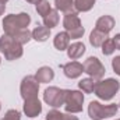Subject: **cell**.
<instances>
[{
  "label": "cell",
  "instance_id": "9a60e30c",
  "mask_svg": "<svg viewBox=\"0 0 120 120\" xmlns=\"http://www.w3.org/2000/svg\"><path fill=\"white\" fill-rule=\"evenodd\" d=\"M84 53H85V45L82 42H74L67 48V56L71 60L80 59Z\"/></svg>",
  "mask_w": 120,
  "mask_h": 120
},
{
  "label": "cell",
  "instance_id": "7402d4cb",
  "mask_svg": "<svg viewBox=\"0 0 120 120\" xmlns=\"http://www.w3.org/2000/svg\"><path fill=\"white\" fill-rule=\"evenodd\" d=\"M95 84H96V81L94 80V78H82L80 82H78V88L82 91V92H85V94H92L94 90H95Z\"/></svg>",
  "mask_w": 120,
  "mask_h": 120
},
{
  "label": "cell",
  "instance_id": "4dcf8cb0",
  "mask_svg": "<svg viewBox=\"0 0 120 120\" xmlns=\"http://www.w3.org/2000/svg\"><path fill=\"white\" fill-rule=\"evenodd\" d=\"M4 11H6V4L0 3V15H3V14H4Z\"/></svg>",
  "mask_w": 120,
  "mask_h": 120
},
{
  "label": "cell",
  "instance_id": "74e56055",
  "mask_svg": "<svg viewBox=\"0 0 120 120\" xmlns=\"http://www.w3.org/2000/svg\"><path fill=\"white\" fill-rule=\"evenodd\" d=\"M119 106H120V103H119Z\"/></svg>",
  "mask_w": 120,
  "mask_h": 120
},
{
  "label": "cell",
  "instance_id": "484cf974",
  "mask_svg": "<svg viewBox=\"0 0 120 120\" xmlns=\"http://www.w3.org/2000/svg\"><path fill=\"white\" fill-rule=\"evenodd\" d=\"M84 32H85L84 27H80V28H75V30L70 31V32H68V35H70V38H71V39H80V38H82Z\"/></svg>",
  "mask_w": 120,
  "mask_h": 120
},
{
  "label": "cell",
  "instance_id": "8d00e7d4",
  "mask_svg": "<svg viewBox=\"0 0 120 120\" xmlns=\"http://www.w3.org/2000/svg\"><path fill=\"white\" fill-rule=\"evenodd\" d=\"M116 120H120V119H116Z\"/></svg>",
  "mask_w": 120,
  "mask_h": 120
},
{
  "label": "cell",
  "instance_id": "f546056e",
  "mask_svg": "<svg viewBox=\"0 0 120 120\" xmlns=\"http://www.w3.org/2000/svg\"><path fill=\"white\" fill-rule=\"evenodd\" d=\"M113 42H115L116 49H117V50H120V34H116V35L113 36Z\"/></svg>",
  "mask_w": 120,
  "mask_h": 120
},
{
  "label": "cell",
  "instance_id": "277c9868",
  "mask_svg": "<svg viewBox=\"0 0 120 120\" xmlns=\"http://www.w3.org/2000/svg\"><path fill=\"white\" fill-rule=\"evenodd\" d=\"M119 106L116 103L112 105H102L98 101H92L88 105V116L92 120H103L108 117H112L117 113Z\"/></svg>",
  "mask_w": 120,
  "mask_h": 120
},
{
  "label": "cell",
  "instance_id": "5b68a950",
  "mask_svg": "<svg viewBox=\"0 0 120 120\" xmlns=\"http://www.w3.org/2000/svg\"><path fill=\"white\" fill-rule=\"evenodd\" d=\"M82 103H84V94L81 91L67 90V96L64 102V109L67 113H80L82 112Z\"/></svg>",
  "mask_w": 120,
  "mask_h": 120
},
{
  "label": "cell",
  "instance_id": "8fae6325",
  "mask_svg": "<svg viewBox=\"0 0 120 120\" xmlns=\"http://www.w3.org/2000/svg\"><path fill=\"white\" fill-rule=\"evenodd\" d=\"M63 27H64V30L67 31V32L75 30V28L82 27V25H81V20H80V17H78V13H77V11L67 13V14L64 15V18H63Z\"/></svg>",
  "mask_w": 120,
  "mask_h": 120
},
{
  "label": "cell",
  "instance_id": "d590c367",
  "mask_svg": "<svg viewBox=\"0 0 120 120\" xmlns=\"http://www.w3.org/2000/svg\"><path fill=\"white\" fill-rule=\"evenodd\" d=\"M0 63H1V57H0Z\"/></svg>",
  "mask_w": 120,
  "mask_h": 120
},
{
  "label": "cell",
  "instance_id": "cb8c5ba5",
  "mask_svg": "<svg viewBox=\"0 0 120 120\" xmlns=\"http://www.w3.org/2000/svg\"><path fill=\"white\" fill-rule=\"evenodd\" d=\"M102 53L105 55V56H110L115 50H116V46H115V42H113V39H110V38H108L103 43H102Z\"/></svg>",
  "mask_w": 120,
  "mask_h": 120
},
{
  "label": "cell",
  "instance_id": "ac0fdd59",
  "mask_svg": "<svg viewBox=\"0 0 120 120\" xmlns=\"http://www.w3.org/2000/svg\"><path fill=\"white\" fill-rule=\"evenodd\" d=\"M59 13H57V10H50V13L46 15V17H43V25L45 27H48L49 30H52V28H55L57 24H59Z\"/></svg>",
  "mask_w": 120,
  "mask_h": 120
},
{
  "label": "cell",
  "instance_id": "8992f818",
  "mask_svg": "<svg viewBox=\"0 0 120 120\" xmlns=\"http://www.w3.org/2000/svg\"><path fill=\"white\" fill-rule=\"evenodd\" d=\"M66 96H67V90H61L57 87H49L43 92V101L55 109L64 105Z\"/></svg>",
  "mask_w": 120,
  "mask_h": 120
},
{
  "label": "cell",
  "instance_id": "f1b7e54d",
  "mask_svg": "<svg viewBox=\"0 0 120 120\" xmlns=\"http://www.w3.org/2000/svg\"><path fill=\"white\" fill-rule=\"evenodd\" d=\"M60 120H78V117L74 116L73 113H63V116H61Z\"/></svg>",
  "mask_w": 120,
  "mask_h": 120
},
{
  "label": "cell",
  "instance_id": "2e32d148",
  "mask_svg": "<svg viewBox=\"0 0 120 120\" xmlns=\"http://www.w3.org/2000/svg\"><path fill=\"white\" fill-rule=\"evenodd\" d=\"M108 38H109V34L102 32V31H99V30L95 28L90 35V43L94 46V48H101L102 43H103Z\"/></svg>",
  "mask_w": 120,
  "mask_h": 120
},
{
  "label": "cell",
  "instance_id": "4fadbf2b",
  "mask_svg": "<svg viewBox=\"0 0 120 120\" xmlns=\"http://www.w3.org/2000/svg\"><path fill=\"white\" fill-rule=\"evenodd\" d=\"M115 24H116V21H115V18H113L112 15H102V17H99V18L96 20L95 28L99 30V31H102V32L109 34L110 31L115 28Z\"/></svg>",
  "mask_w": 120,
  "mask_h": 120
},
{
  "label": "cell",
  "instance_id": "6da1fadb",
  "mask_svg": "<svg viewBox=\"0 0 120 120\" xmlns=\"http://www.w3.org/2000/svg\"><path fill=\"white\" fill-rule=\"evenodd\" d=\"M3 31L6 35H15L18 31L27 30L31 24V15L28 13H20V14H8L3 20Z\"/></svg>",
  "mask_w": 120,
  "mask_h": 120
},
{
  "label": "cell",
  "instance_id": "d6986e66",
  "mask_svg": "<svg viewBox=\"0 0 120 120\" xmlns=\"http://www.w3.org/2000/svg\"><path fill=\"white\" fill-rule=\"evenodd\" d=\"M96 0H74V8L77 13H87L95 6Z\"/></svg>",
  "mask_w": 120,
  "mask_h": 120
},
{
  "label": "cell",
  "instance_id": "e0dca14e",
  "mask_svg": "<svg viewBox=\"0 0 120 120\" xmlns=\"http://www.w3.org/2000/svg\"><path fill=\"white\" fill-rule=\"evenodd\" d=\"M31 32H32V39H35L36 42H45L50 35V30L45 25H38Z\"/></svg>",
  "mask_w": 120,
  "mask_h": 120
},
{
  "label": "cell",
  "instance_id": "4316f807",
  "mask_svg": "<svg viewBox=\"0 0 120 120\" xmlns=\"http://www.w3.org/2000/svg\"><path fill=\"white\" fill-rule=\"evenodd\" d=\"M61 116H63V113H61L60 110L53 109V110L48 112V115H46V120H60L61 119Z\"/></svg>",
  "mask_w": 120,
  "mask_h": 120
},
{
  "label": "cell",
  "instance_id": "e575fe53",
  "mask_svg": "<svg viewBox=\"0 0 120 120\" xmlns=\"http://www.w3.org/2000/svg\"><path fill=\"white\" fill-rule=\"evenodd\" d=\"M0 120H6V119H4V117H3V119H0Z\"/></svg>",
  "mask_w": 120,
  "mask_h": 120
},
{
  "label": "cell",
  "instance_id": "83f0119b",
  "mask_svg": "<svg viewBox=\"0 0 120 120\" xmlns=\"http://www.w3.org/2000/svg\"><path fill=\"white\" fill-rule=\"evenodd\" d=\"M112 68H113V71L120 77V56H116V57L112 59Z\"/></svg>",
  "mask_w": 120,
  "mask_h": 120
},
{
  "label": "cell",
  "instance_id": "836d02e7",
  "mask_svg": "<svg viewBox=\"0 0 120 120\" xmlns=\"http://www.w3.org/2000/svg\"><path fill=\"white\" fill-rule=\"evenodd\" d=\"M0 110H1V103H0Z\"/></svg>",
  "mask_w": 120,
  "mask_h": 120
},
{
  "label": "cell",
  "instance_id": "ffe728a7",
  "mask_svg": "<svg viewBox=\"0 0 120 120\" xmlns=\"http://www.w3.org/2000/svg\"><path fill=\"white\" fill-rule=\"evenodd\" d=\"M55 7L57 11L71 13L74 10V0H55Z\"/></svg>",
  "mask_w": 120,
  "mask_h": 120
},
{
  "label": "cell",
  "instance_id": "52a82bcc",
  "mask_svg": "<svg viewBox=\"0 0 120 120\" xmlns=\"http://www.w3.org/2000/svg\"><path fill=\"white\" fill-rule=\"evenodd\" d=\"M82 67H84V73H87L91 78H94L95 81L102 80V77L106 73L105 66L101 63V60L98 59V57H95V56L88 57L82 63Z\"/></svg>",
  "mask_w": 120,
  "mask_h": 120
},
{
  "label": "cell",
  "instance_id": "9c48e42d",
  "mask_svg": "<svg viewBox=\"0 0 120 120\" xmlns=\"http://www.w3.org/2000/svg\"><path fill=\"white\" fill-rule=\"evenodd\" d=\"M24 113L28 117H36L41 115L42 112V103L38 98H30L24 101V106H22Z\"/></svg>",
  "mask_w": 120,
  "mask_h": 120
},
{
  "label": "cell",
  "instance_id": "603a6c76",
  "mask_svg": "<svg viewBox=\"0 0 120 120\" xmlns=\"http://www.w3.org/2000/svg\"><path fill=\"white\" fill-rule=\"evenodd\" d=\"M35 8H36L38 14H39L41 17H46V15L50 13V10H52L49 0H41L38 4H35Z\"/></svg>",
  "mask_w": 120,
  "mask_h": 120
},
{
  "label": "cell",
  "instance_id": "44dd1931",
  "mask_svg": "<svg viewBox=\"0 0 120 120\" xmlns=\"http://www.w3.org/2000/svg\"><path fill=\"white\" fill-rule=\"evenodd\" d=\"M13 38L20 45H25V43H28L31 39H32V32L28 28L27 30H21V31H18L15 35H13Z\"/></svg>",
  "mask_w": 120,
  "mask_h": 120
},
{
  "label": "cell",
  "instance_id": "d4e9b609",
  "mask_svg": "<svg viewBox=\"0 0 120 120\" xmlns=\"http://www.w3.org/2000/svg\"><path fill=\"white\" fill-rule=\"evenodd\" d=\"M4 119L6 120H21V113L15 109H10L6 112L4 115Z\"/></svg>",
  "mask_w": 120,
  "mask_h": 120
},
{
  "label": "cell",
  "instance_id": "30bf717a",
  "mask_svg": "<svg viewBox=\"0 0 120 120\" xmlns=\"http://www.w3.org/2000/svg\"><path fill=\"white\" fill-rule=\"evenodd\" d=\"M63 71H64V75L67 78L74 80V78H78L84 73V67H82L81 63L73 60V61H70V63H67V64L63 66Z\"/></svg>",
  "mask_w": 120,
  "mask_h": 120
},
{
  "label": "cell",
  "instance_id": "5bb4252c",
  "mask_svg": "<svg viewBox=\"0 0 120 120\" xmlns=\"http://www.w3.org/2000/svg\"><path fill=\"white\" fill-rule=\"evenodd\" d=\"M70 35H68V32L67 31H63V32H59L56 36H55V39H53V45H55V48L60 50V52H63V50H67V48L70 46Z\"/></svg>",
  "mask_w": 120,
  "mask_h": 120
},
{
  "label": "cell",
  "instance_id": "d6a6232c",
  "mask_svg": "<svg viewBox=\"0 0 120 120\" xmlns=\"http://www.w3.org/2000/svg\"><path fill=\"white\" fill-rule=\"evenodd\" d=\"M7 1H8V0H0V3H3V4H6Z\"/></svg>",
  "mask_w": 120,
  "mask_h": 120
},
{
  "label": "cell",
  "instance_id": "1f68e13d",
  "mask_svg": "<svg viewBox=\"0 0 120 120\" xmlns=\"http://www.w3.org/2000/svg\"><path fill=\"white\" fill-rule=\"evenodd\" d=\"M27 1H28V3H32V4H38L41 0H27Z\"/></svg>",
  "mask_w": 120,
  "mask_h": 120
},
{
  "label": "cell",
  "instance_id": "ba28073f",
  "mask_svg": "<svg viewBox=\"0 0 120 120\" xmlns=\"http://www.w3.org/2000/svg\"><path fill=\"white\" fill-rule=\"evenodd\" d=\"M20 92H21V98L30 99V98H38V92H39V82L35 80L34 75H27L22 78L21 85H20Z\"/></svg>",
  "mask_w": 120,
  "mask_h": 120
},
{
  "label": "cell",
  "instance_id": "7a4b0ae2",
  "mask_svg": "<svg viewBox=\"0 0 120 120\" xmlns=\"http://www.w3.org/2000/svg\"><path fill=\"white\" fill-rule=\"evenodd\" d=\"M120 90V82L115 78H106V80H99L95 84L94 94L102 99V101H110Z\"/></svg>",
  "mask_w": 120,
  "mask_h": 120
},
{
  "label": "cell",
  "instance_id": "3957f363",
  "mask_svg": "<svg viewBox=\"0 0 120 120\" xmlns=\"http://www.w3.org/2000/svg\"><path fill=\"white\" fill-rule=\"evenodd\" d=\"M0 50L4 55L6 60H10V61L20 59L24 53L22 45H20L18 42L14 41L13 36L6 35V34L0 38Z\"/></svg>",
  "mask_w": 120,
  "mask_h": 120
},
{
  "label": "cell",
  "instance_id": "7c38bea8",
  "mask_svg": "<svg viewBox=\"0 0 120 120\" xmlns=\"http://www.w3.org/2000/svg\"><path fill=\"white\" fill-rule=\"evenodd\" d=\"M34 77L39 84H48L55 78V71L49 66H42L41 68H38V71L35 73Z\"/></svg>",
  "mask_w": 120,
  "mask_h": 120
}]
</instances>
